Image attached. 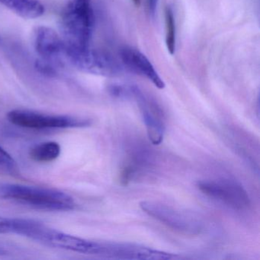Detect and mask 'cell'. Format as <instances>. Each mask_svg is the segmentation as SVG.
I'll use <instances>...</instances> for the list:
<instances>
[{"label": "cell", "instance_id": "1", "mask_svg": "<svg viewBox=\"0 0 260 260\" xmlns=\"http://www.w3.org/2000/svg\"><path fill=\"white\" fill-rule=\"evenodd\" d=\"M94 22L92 0H69L60 17L61 37L67 48H89Z\"/></svg>", "mask_w": 260, "mask_h": 260}, {"label": "cell", "instance_id": "2", "mask_svg": "<svg viewBox=\"0 0 260 260\" xmlns=\"http://www.w3.org/2000/svg\"><path fill=\"white\" fill-rule=\"evenodd\" d=\"M0 199L17 201L50 211H70L75 207L74 199L60 190L10 182H0Z\"/></svg>", "mask_w": 260, "mask_h": 260}, {"label": "cell", "instance_id": "3", "mask_svg": "<svg viewBox=\"0 0 260 260\" xmlns=\"http://www.w3.org/2000/svg\"><path fill=\"white\" fill-rule=\"evenodd\" d=\"M9 121L24 128H79L89 127L92 121L89 118L71 115H45L28 110L15 109L7 114Z\"/></svg>", "mask_w": 260, "mask_h": 260}, {"label": "cell", "instance_id": "4", "mask_svg": "<svg viewBox=\"0 0 260 260\" xmlns=\"http://www.w3.org/2000/svg\"><path fill=\"white\" fill-rule=\"evenodd\" d=\"M140 206L146 214L181 234L199 235L203 230V223L197 217L164 204L145 201Z\"/></svg>", "mask_w": 260, "mask_h": 260}, {"label": "cell", "instance_id": "5", "mask_svg": "<svg viewBox=\"0 0 260 260\" xmlns=\"http://www.w3.org/2000/svg\"><path fill=\"white\" fill-rule=\"evenodd\" d=\"M66 60L74 68L85 73L115 77L121 73V68L110 55L90 47L84 50L69 49L66 47Z\"/></svg>", "mask_w": 260, "mask_h": 260}, {"label": "cell", "instance_id": "6", "mask_svg": "<svg viewBox=\"0 0 260 260\" xmlns=\"http://www.w3.org/2000/svg\"><path fill=\"white\" fill-rule=\"evenodd\" d=\"M198 188L205 196L238 211L250 205V199L244 188L238 182L229 179L204 180L198 182Z\"/></svg>", "mask_w": 260, "mask_h": 260}, {"label": "cell", "instance_id": "7", "mask_svg": "<svg viewBox=\"0 0 260 260\" xmlns=\"http://www.w3.org/2000/svg\"><path fill=\"white\" fill-rule=\"evenodd\" d=\"M131 95L136 100L143 121L147 129L149 140L153 145H159L165 135V121L160 108L155 102L146 96L137 86H130Z\"/></svg>", "mask_w": 260, "mask_h": 260}, {"label": "cell", "instance_id": "8", "mask_svg": "<svg viewBox=\"0 0 260 260\" xmlns=\"http://www.w3.org/2000/svg\"><path fill=\"white\" fill-rule=\"evenodd\" d=\"M39 242L51 247L66 249L86 255H97L98 241L86 240L46 226Z\"/></svg>", "mask_w": 260, "mask_h": 260}, {"label": "cell", "instance_id": "9", "mask_svg": "<svg viewBox=\"0 0 260 260\" xmlns=\"http://www.w3.org/2000/svg\"><path fill=\"white\" fill-rule=\"evenodd\" d=\"M34 45L41 59L55 64L66 60V45L63 39L49 27L36 28L34 33Z\"/></svg>", "mask_w": 260, "mask_h": 260}, {"label": "cell", "instance_id": "10", "mask_svg": "<svg viewBox=\"0 0 260 260\" xmlns=\"http://www.w3.org/2000/svg\"><path fill=\"white\" fill-rule=\"evenodd\" d=\"M121 60L126 67L140 75L144 76L158 89H164L165 83L160 78L150 60L141 51L132 47H124L121 50Z\"/></svg>", "mask_w": 260, "mask_h": 260}, {"label": "cell", "instance_id": "11", "mask_svg": "<svg viewBox=\"0 0 260 260\" xmlns=\"http://www.w3.org/2000/svg\"><path fill=\"white\" fill-rule=\"evenodd\" d=\"M0 4L24 19H37L45 11L39 0H0Z\"/></svg>", "mask_w": 260, "mask_h": 260}, {"label": "cell", "instance_id": "12", "mask_svg": "<svg viewBox=\"0 0 260 260\" xmlns=\"http://www.w3.org/2000/svg\"><path fill=\"white\" fill-rule=\"evenodd\" d=\"M61 148L54 141L41 143L31 147L29 156L32 160L39 162H49L55 160L60 156Z\"/></svg>", "mask_w": 260, "mask_h": 260}, {"label": "cell", "instance_id": "13", "mask_svg": "<svg viewBox=\"0 0 260 260\" xmlns=\"http://www.w3.org/2000/svg\"><path fill=\"white\" fill-rule=\"evenodd\" d=\"M166 45L170 54L176 51V24L171 7H167L165 10Z\"/></svg>", "mask_w": 260, "mask_h": 260}, {"label": "cell", "instance_id": "14", "mask_svg": "<svg viewBox=\"0 0 260 260\" xmlns=\"http://www.w3.org/2000/svg\"><path fill=\"white\" fill-rule=\"evenodd\" d=\"M36 68L39 73L48 77H55L57 75V69L56 68L55 63L48 60L39 59L36 64Z\"/></svg>", "mask_w": 260, "mask_h": 260}, {"label": "cell", "instance_id": "15", "mask_svg": "<svg viewBox=\"0 0 260 260\" xmlns=\"http://www.w3.org/2000/svg\"><path fill=\"white\" fill-rule=\"evenodd\" d=\"M16 218L0 217V234H14Z\"/></svg>", "mask_w": 260, "mask_h": 260}, {"label": "cell", "instance_id": "16", "mask_svg": "<svg viewBox=\"0 0 260 260\" xmlns=\"http://www.w3.org/2000/svg\"><path fill=\"white\" fill-rule=\"evenodd\" d=\"M16 162L13 156L2 147H0V166L7 167H14Z\"/></svg>", "mask_w": 260, "mask_h": 260}, {"label": "cell", "instance_id": "17", "mask_svg": "<svg viewBox=\"0 0 260 260\" xmlns=\"http://www.w3.org/2000/svg\"><path fill=\"white\" fill-rule=\"evenodd\" d=\"M158 2H159V0H147V5H148L149 11H150V14L154 15L156 13Z\"/></svg>", "mask_w": 260, "mask_h": 260}, {"label": "cell", "instance_id": "18", "mask_svg": "<svg viewBox=\"0 0 260 260\" xmlns=\"http://www.w3.org/2000/svg\"><path fill=\"white\" fill-rule=\"evenodd\" d=\"M7 253H8V251H7V249H4V248L1 247V246H0V256L7 255Z\"/></svg>", "mask_w": 260, "mask_h": 260}, {"label": "cell", "instance_id": "19", "mask_svg": "<svg viewBox=\"0 0 260 260\" xmlns=\"http://www.w3.org/2000/svg\"><path fill=\"white\" fill-rule=\"evenodd\" d=\"M132 1L136 7H139L141 5V0H132Z\"/></svg>", "mask_w": 260, "mask_h": 260}]
</instances>
